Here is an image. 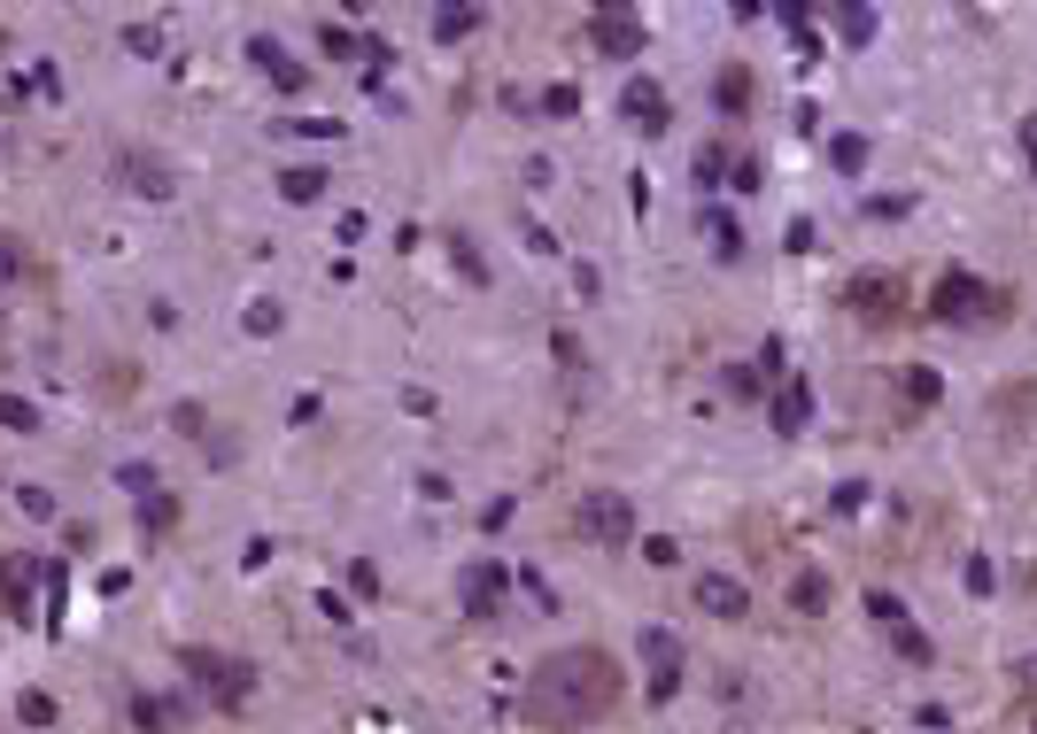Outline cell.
Instances as JSON below:
<instances>
[{
    "label": "cell",
    "mask_w": 1037,
    "mask_h": 734,
    "mask_svg": "<svg viewBox=\"0 0 1037 734\" xmlns=\"http://www.w3.org/2000/svg\"><path fill=\"white\" fill-rule=\"evenodd\" d=\"M573 109H581L573 86H550V93H542V117H573Z\"/></svg>",
    "instance_id": "cell-27"
},
{
    "label": "cell",
    "mask_w": 1037,
    "mask_h": 734,
    "mask_svg": "<svg viewBox=\"0 0 1037 734\" xmlns=\"http://www.w3.org/2000/svg\"><path fill=\"white\" fill-rule=\"evenodd\" d=\"M512 587H518L512 565H496V557H473V565L457 573V611H465V618H496Z\"/></svg>",
    "instance_id": "cell-5"
},
{
    "label": "cell",
    "mask_w": 1037,
    "mask_h": 734,
    "mask_svg": "<svg viewBox=\"0 0 1037 734\" xmlns=\"http://www.w3.org/2000/svg\"><path fill=\"white\" fill-rule=\"evenodd\" d=\"M720 170H728V155H720V147H704V155H697V194H712V186H720Z\"/></svg>",
    "instance_id": "cell-26"
},
{
    "label": "cell",
    "mask_w": 1037,
    "mask_h": 734,
    "mask_svg": "<svg viewBox=\"0 0 1037 734\" xmlns=\"http://www.w3.org/2000/svg\"><path fill=\"white\" fill-rule=\"evenodd\" d=\"M643 657H651V696H674L682 688V642L666 626H643Z\"/></svg>",
    "instance_id": "cell-8"
},
{
    "label": "cell",
    "mask_w": 1037,
    "mask_h": 734,
    "mask_svg": "<svg viewBox=\"0 0 1037 734\" xmlns=\"http://www.w3.org/2000/svg\"><path fill=\"white\" fill-rule=\"evenodd\" d=\"M248 54H256V70H264V78H271V86H287V93H303V62H287V54H279V47H271V39H256V47H248Z\"/></svg>",
    "instance_id": "cell-12"
},
{
    "label": "cell",
    "mask_w": 1037,
    "mask_h": 734,
    "mask_svg": "<svg viewBox=\"0 0 1037 734\" xmlns=\"http://www.w3.org/2000/svg\"><path fill=\"white\" fill-rule=\"evenodd\" d=\"M906 403H913V410H937V403H945V379H937L929 364H913V371H906Z\"/></svg>",
    "instance_id": "cell-14"
},
{
    "label": "cell",
    "mask_w": 1037,
    "mask_h": 734,
    "mask_svg": "<svg viewBox=\"0 0 1037 734\" xmlns=\"http://www.w3.org/2000/svg\"><path fill=\"white\" fill-rule=\"evenodd\" d=\"M23 271H31V256H23V240H16V232H0V287H16Z\"/></svg>",
    "instance_id": "cell-20"
},
{
    "label": "cell",
    "mask_w": 1037,
    "mask_h": 734,
    "mask_svg": "<svg viewBox=\"0 0 1037 734\" xmlns=\"http://www.w3.org/2000/svg\"><path fill=\"white\" fill-rule=\"evenodd\" d=\"M767 418H774V434H806V418H813V387H806V379H782L774 403H767Z\"/></svg>",
    "instance_id": "cell-11"
},
{
    "label": "cell",
    "mask_w": 1037,
    "mask_h": 734,
    "mask_svg": "<svg viewBox=\"0 0 1037 734\" xmlns=\"http://www.w3.org/2000/svg\"><path fill=\"white\" fill-rule=\"evenodd\" d=\"M720 109H728V117L751 109V70H720Z\"/></svg>",
    "instance_id": "cell-17"
},
{
    "label": "cell",
    "mask_w": 1037,
    "mask_h": 734,
    "mask_svg": "<svg viewBox=\"0 0 1037 734\" xmlns=\"http://www.w3.org/2000/svg\"><path fill=\"white\" fill-rule=\"evenodd\" d=\"M589 47L612 54V62H628V54L643 47V16H628V8H596V16H589Z\"/></svg>",
    "instance_id": "cell-7"
},
{
    "label": "cell",
    "mask_w": 1037,
    "mask_h": 734,
    "mask_svg": "<svg viewBox=\"0 0 1037 734\" xmlns=\"http://www.w3.org/2000/svg\"><path fill=\"white\" fill-rule=\"evenodd\" d=\"M704 232H712V240H720V256H735V240H743V232H735V217H720V209H712V217H704Z\"/></svg>",
    "instance_id": "cell-28"
},
{
    "label": "cell",
    "mask_w": 1037,
    "mask_h": 734,
    "mask_svg": "<svg viewBox=\"0 0 1037 734\" xmlns=\"http://www.w3.org/2000/svg\"><path fill=\"white\" fill-rule=\"evenodd\" d=\"M0 595H8V611H23V595H31V565H0Z\"/></svg>",
    "instance_id": "cell-24"
},
{
    "label": "cell",
    "mask_w": 1037,
    "mask_h": 734,
    "mask_svg": "<svg viewBox=\"0 0 1037 734\" xmlns=\"http://www.w3.org/2000/svg\"><path fill=\"white\" fill-rule=\"evenodd\" d=\"M845 309L867 317V325H890V317L906 309V279H898V271H860V279L845 287Z\"/></svg>",
    "instance_id": "cell-6"
},
{
    "label": "cell",
    "mask_w": 1037,
    "mask_h": 734,
    "mask_svg": "<svg viewBox=\"0 0 1037 734\" xmlns=\"http://www.w3.org/2000/svg\"><path fill=\"white\" fill-rule=\"evenodd\" d=\"M0 426H23L31 434V403H0Z\"/></svg>",
    "instance_id": "cell-31"
},
{
    "label": "cell",
    "mask_w": 1037,
    "mask_h": 734,
    "mask_svg": "<svg viewBox=\"0 0 1037 734\" xmlns=\"http://www.w3.org/2000/svg\"><path fill=\"white\" fill-rule=\"evenodd\" d=\"M829 162H837V170H860V162H867V140H860V132H837V140H829Z\"/></svg>",
    "instance_id": "cell-22"
},
{
    "label": "cell",
    "mask_w": 1037,
    "mask_h": 734,
    "mask_svg": "<svg viewBox=\"0 0 1037 734\" xmlns=\"http://www.w3.org/2000/svg\"><path fill=\"white\" fill-rule=\"evenodd\" d=\"M867 611H875L882 626H906V603H898V595H867Z\"/></svg>",
    "instance_id": "cell-30"
},
{
    "label": "cell",
    "mask_w": 1037,
    "mask_h": 734,
    "mask_svg": "<svg viewBox=\"0 0 1037 734\" xmlns=\"http://www.w3.org/2000/svg\"><path fill=\"white\" fill-rule=\"evenodd\" d=\"M1030 727H1037V696H1030Z\"/></svg>",
    "instance_id": "cell-34"
},
{
    "label": "cell",
    "mask_w": 1037,
    "mask_h": 734,
    "mask_svg": "<svg viewBox=\"0 0 1037 734\" xmlns=\"http://www.w3.org/2000/svg\"><path fill=\"white\" fill-rule=\"evenodd\" d=\"M697 611H712V618H743L751 595H743V581H728V573H697Z\"/></svg>",
    "instance_id": "cell-9"
},
{
    "label": "cell",
    "mask_w": 1037,
    "mask_h": 734,
    "mask_svg": "<svg viewBox=\"0 0 1037 734\" xmlns=\"http://www.w3.org/2000/svg\"><path fill=\"white\" fill-rule=\"evenodd\" d=\"M929 317L937 325H999V317H1015V294L976 279V271H945L929 294Z\"/></svg>",
    "instance_id": "cell-2"
},
{
    "label": "cell",
    "mask_w": 1037,
    "mask_h": 734,
    "mask_svg": "<svg viewBox=\"0 0 1037 734\" xmlns=\"http://www.w3.org/2000/svg\"><path fill=\"white\" fill-rule=\"evenodd\" d=\"M0 364H8V325H0Z\"/></svg>",
    "instance_id": "cell-33"
},
{
    "label": "cell",
    "mask_w": 1037,
    "mask_h": 734,
    "mask_svg": "<svg viewBox=\"0 0 1037 734\" xmlns=\"http://www.w3.org/2000/svg\"><path fill=\"white\" fill-rule=\"evenodd\" d=\"M0 47H8V39H0Z\"/></svg>",
    "instance_id": "cell-35"
},
{
    "label": "cell",
    "mask_w": 1037,
    "mask_h": 734,
    "mask_svg": "<svg viewBox=\"0 0 1037 734\" xmlns=\"http://www.w3.org/2000/svg\"><path fill=\"white\" fill-rule=\"evenodd\" d=\"M279 186H287V201H318V194H326V170H318V162H295Z\"/></svg>",
    "instance_id": "cell-15"
},
{
    "label": "cell",
    "mask_w": 1037,
    "mask_h": 734,
    "mask_svg": "<svg viewBox=\"0 0 1037 734\" xmlns=\"http://www.w3.org/2000/svg\"><path fill=\"white\" fill-rule=\"evenodd\" d=\"M473 23H481V8H442V16H434L442 39H457V31H473Z\"/></svg>",
    "instance_id": "cell-25"
},
{
    "label": "cell",
    "mask_w": 1037,
    "mask_h": 734,
    "mask_svg": "<svg viewBox=\"0 0 1037 734\" xmlns=\"http://www.w3.org/2000/svg\"><path fill=\"white\" fill-rule=\"evenodd\" d=\"M186 673H194V688L209 696V704H225V712H240L248 696H256V665H240V657H186Z\"/></svg>",
    "instance_id": "cell-4"
},
{
    "label": "cell",
    "mask_w": 1037,
    "mask_h": 734,
    "mask_svg": "<svg viewBox=\"0 0 1037 734\" xmlns=\"http://www.w3.org/2000/svg\"><path fill=\"white\" fill-rule=\"evenodd\" d=\"M999 573H991V557H968V595H991Z\"/></svg>",
    "instance_id": "cell-29"
},
{
    "label": "cell",
    "mask_w": 1037,
    "mask_h": 734,
    "mask_svg": "<svg viewBox=\"0 0 1037 734\" xmlns=\"http://www.w3.org/2000/svg\"><path fill=\"white\" fill-rule=\"evenodd\" d=\"M1030 410H1037V387H1007V395H999V418H1007L1015 434L1030 426Z\"/></svg>",
    "instance_id": "cell-18"
},
{
    "label": "cell",
    "mask_w": 1037,
    "mask_h": 734,
    "mask_svg": "<svg viewBox=\"0 0 1037 734\" xmlns=\"http://www.w3.org/2000/svg\"><path fill=\"white\" fill-rule=\"evenodd\" d=\"M620 109H628V125H635V132H666V117H674V109H666V86H651V78H635Z\"/></svg>",
    "instance_id": "cell-10"
},
{
    "label": "cell",
    "mask_w": 1037,
    "mask_h": 734,
    "mask_svg": "<svg viewBox=\"0 0 1037 734\" xmlns=\"http://www.w3.org/2000/svg\"><path fill=\"white\" fill-rule=\"evenodd\" d=\"M171 518H178V503H171V495L140 503V534H171Z\"/></svg>",
    "instance_id": "cell-23"
},
{
    "label": "cell",
    "mask_w": 1037,
    "mask_h": 734,
    "mask_svg": "<svg viewBox=\"0 0 1037 734\" xmlns=\"http://www.w3.org/2000/svg\"><path fill=\"white\" fill-rule=\"evenodd\" d=\"M728 395L759 403V395H767V371H759V364H735V371H728Z\"/></svg>",
    "instance_id": "cell-21"
},
{
    "label": "cell",
    "mask_w": 1037,
    "mask_h": 734,
    "mask_svg": "<svg viewBox=\"0 0 1037 734\" xmlns=\"http://www.w3.org/2000/svg\"><path fill=\"white\" fill-rule=\"evenodd\" d=\"M890 642H898V657H906V665H937L929 634H913V626H890Z\"/></svg>",
    "instance_id": "cell-19"
},
{
    "label": "cell",
    "mask_w": 1037,
    "mask_h": 734,
    "mask_svg": "<svg viewBox=\"0 0 1037 734\" xmlns=\"http://www.w3.org/2000/svg\"><path fill=\"white\" fill-rule=\"evenodd\" d=\"M790 603H798V611H829L837 587H829V573H798V581H790Z\"/></svg>",
    "instance_id": "cell-13"
},
{
    "label": "cell",
    "mask_w": 1037,
    "mask_h": 734,
    "mask_svg": "<svg viewBox=\"0 0 1037 734\" xmlns=\"http://www.w3.org/2000/svg\"><path fill=\"white\" fill-rule=\"evenodd\" d=\"M620 696H628L620 657L596 649V642H581V649H557V657L534 665V681L518 688V712H526V727H542V734H573V727L612 720Z\"/></svg>",
    "instance_id": "cell-1"
},
{
    "label": "cell",
    "mask_w": 1037,
    "mask_h": 734,
    "mask_svg": "<svg viewBox=\"0 0 1037 734\" xmlns=\"http://www.w3.org/2000/svg\"><path fill=\"white\" fill-rule=\"evenodd\" d=\"M1023 688H1030V696H1037V657H1030V665H1023Z\"/></svg>",
    "instance_id": "cell-32"
},
{
    "label": "cell",
    "mask_w": 1037,
    "mask_h": 734,
    "mask_svg": "<svg viewBox=\"0 0 1037 734\" xmlns=\"http://www.w3.org/2000/svg\"><path fill=\"white\" fill-rule=\"evenodd\" d=\"M573 534H581L589 549H628V542H635V503H628L620 487H589V495L573 503Z\"/></svg>",
    "instance_id": "cell-3"
},
{
    "label": "cell",
    "mask_w": 1037,
    "mask_h": 734,
    "mask_svg": "<svg viewBox=\"0 0 1037 734\" xmlns=\"http://www.w3.org/2000/svg\"><path fill=\"white\" fill-rule=\"evenodd\" d=\"M837 31H845L852 47H867V39H875V8H860V0H845V8H837Z\"/></svg>",
    "instance_id": "cell-16"
}]
</instances>
